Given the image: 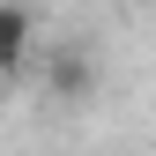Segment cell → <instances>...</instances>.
Returning <instances> with one entry per match:
<instances>
[{
  "mask_svg": "<svg viewBox=\"0 0 156 156\" xmlns=\"http://www.w3.org/2000/svg\"><path fill=\"white\" fill-rule=\"evenodd\" d=\"M30 37H37L30 8H23V0H0V74L30 67Z\"/></svg>",
  "mask_w": 156,
  "mask_h": 156,
  "instance_id": "cell-1",
  "label": "cell"
},
{
  "mask_svg": "<svg viewBox=\"0 0 156 156\" xmlns=\"http://www.w3.org/2000/svg\"><path fill=\"white\" fill-rule=\"evenodd\" d=\"M45 89H52V97H67V104H74V97H89V89H97L89 52H60V60L45 67Z\"/></svg>",
  "mask_w": 156,
  "mask_h": 156,
  "instance_id": "cell-2",
  "label": "cell"
}]
</instances>
